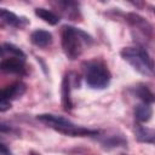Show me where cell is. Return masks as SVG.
<instances>
[{"instance_id":"6da1fadb","label":"cell","mask_w":155,"mask_h":155,"mask_svg":"<svg viewBox=\"0 0 155 155\" xmlns=\"http://www.w3.org/2000/svg\"><path fill=\"white\" fill-rule=\"evenodd\" d=\"M61 41H62V48L65 56L73 61L80 57V54L82 53L84 42L92 44L93 40L87 33H85L79 28H75L71 25H64L62 28Z\"/></svg>"},{"instance_id":"7a4b0ae2","label":"cell","mask_w":155,"mask_h":155,"mask_svg":"<svg viewBox=\"0 0 155 155\" xmlns=\"http://www.w3.org/2000/svg\"><path fill=\"white\" fill-rule=\"evenodd\" d=\"M36 119L39 121H41L42 124H45L46 126H48L50 128H52L62 134L70 136V137L97 136L99 133L97 130H90V128L75 125L70 120H68L63 116H59V115H54V114H40L36 116Z\"/></svg>"},{"instance_id":"3957f363","label":"cell","mask_w":155,"mask_h":155,"mask_svg":"<svg viewBox=\"0 0 155 155\" xmlns=\"http://www.w3.org/2000/svg\"><path fill=\"white\" fill-rule=\"evenodd\" d=\"M85 81L90 88L103 90L107 88L111 80V74L107 64L101 59H92L84 64Z\"/></svg>"},{"instance_id":"277c9868","label":"cell","mask_w":155,"mask_h":155,"mask_svg":"<svg viewBox=\"0 0 155 155\" xmlns=\"http://www.w3.org/2000/svg\"><path fill=\"white\" fill-rule=\"evenodd\" d=\"M120 54L139 74L149 76L154 73V62L145 48L139 46L125 47L121 50Z\"/></svg>"},{"instance_id":"5b68a950","label":"cell","mask_w":155,"mask_h":155,"mask_svg":"<svg viewBox=\"0 0 155 155\" xmlns=\"http://www.w3.org/2000/svg\"><path fill=\"white\" fill-rule=\"evenodd\" d=\"M126 19L131 24V27L133 29H137L144 38L150 39L153 36V27H151V24L145 18H143L142 16H139L137 13H127L126 15Z\"/></svg>"},{"instance_id":"8992f818","label":"cell","mask_w":155,"mask_h":155,"mask_svg":"<svg viewBox=\"0 0 155 155\" xmlns=\"http://www.w3.org/2000/svg\"><path fill=\"white\" fill-rule=\"evenodd\" d=\"M0 68L2 71H6V73L23 75L25 74V58H21L16 56L6 57L1 61Z\"/></svg>"},{"instance_id":"52a82bcc","label":"cell","mask_w":155,"mask_h":155,"mask_svg":"<svg viewBox=\"0 0 155 155\" xmlns=\"http://www.w3.org/2000/svg\"><path fill=\"white\" fill-rule=\"evenodd\" d=\"M24 92H25V85L23 82L18 81V82H13V84L4 87L0 92V97H1V101L11 102L12 99L21 97Z\"/></svg>"},{"instance_id":"ba28073f","label":"cell","mask_w":155,"mask_h":155,"mask_svg":"<svg viewBox=\"0 0 155 155\" xmlns=\"http://www.w3.org/2000/svg\"><path fill=\"white\" fill-rule=\"evenodd\" d=\"M98 140L104 149H113V148L127 145V139L122 133H110V134L101 136Z\"/></svg>"},{"instance_id":"9c48e42d","label":"cell","mask_w":155,"mask_h":155,"mask_svg":"<svg viewBox=\"0 0 155 155\" xmlns=\"http://www.w3.org/2000/svg\"><path fill=\"white\" fill-rule=\"evenodd\" d=\"M0 18H1V21L4 23H6L7 25L13 27V28H23L24 25H27L29 23V21L25 17L17 16V15H15L13 12H11V11H8L6 8H1Z\"/></svg>"},{"instance_id":"30bf717a","label":"cell","mask_w":155,"mask_h":155,"mask_svg":"<svg viewBox=\"0 0 155 155\" xmlns=\"http://www.w3.org/2000/svg\"><path fill=\"white\" fill-rule=\"evenodd\" d=\"M134 96L139 98L143 103L151 104L155 102V92L151 91V88L145 84H138L132 88Z\"/></svg>"},{"instance_id":"8fae6325","label":"cell","mask_w":155,"mask_h":155,"mask_svg":"<svg viewBox=\"0 0 155 155\" xmlns=\"http://www.w3.org/2000/svg\"><path fill=\"white\" fill-rule=\"evenodd\" d=\"M30 41L38 47H46L52 42V34L44 29H36L30 34Z\"/></svg>"},{"instance_id":"7c38bea8","label":"cell","mask_w":155,"mask_h":155,"mask_svg":"<svg viewBox=\"0 0 155 155\" xmlns=\"http://www.w3.org/2000/svg\"><path fill=\"white\" fill-rule=\"evenodd\" d=\"M134 136H136V139L138 142L149 143V144L155 145V130H153V128L138 125L134 128Z\"/></svg>"},{"instance_id":"4fadbf2b","label":"cell","mask_w":155,"mask_h":155,"mask_svg":"<svg viewBox=\"0 0 155 155\" xmlns=\"http://www.w3.org/2000/svg\"><path fill=\"white\" fill-rule=\"evenodd\" d=\"M133 114H134V117L138 122H148L151 119L153 109H151L150 104H147V103L142 102V103H139L134 107Z\"/></svg>"},{"instance_id":"5bb4252c","label":"cell","mask_w":155,"mask_h":155,"mask_svg":"<svg viewBox=\"0 0 155 155\" xmlns=\"http://www.w3.org/2000/svg\"><path fill=\"white\" fill-rule=\"evenodd\" d=\"M62 105L64 110H70L73 108V103L70 98V78L68 74L63 78V82H62Z\"/></svg>"},{"instance_id":"9a60e30c","label":"cell","mask_w":155,"mask_h":155,"mask_svg":"<svg viewBox=\"0 0 155 155\" xmlns=\"http://www.w3.org/2000/svg\"><path fill=\"white\" fill-rule=\"evenodd\" d=\"M35 15L41 18L44 22L48 23L50 25H56L58 22H59V17L53 13L52 11L47 10V8H44V7H36L35 8Z\"/></svg>"},{"instance_id":"2e32d148","label":"cell","mask_w":155,"mask_h":155,"mask_svg":"<svg viewBox=\"0 0 155 155\" xmlns=\"http://www.w3.org/2000/svg\"><path fill=\"white\" fill-rule=\"evenodd\" d=\"M6 52H8L11 56H16V57L25 58V53H24L21 48H18L17 46H15L13 44H8V42L2 44V47H1V54H5Z\"/></svg>"},{"instance_id":"e0dca14e","label":"cell","mask_w":155,"mask_h":155,"mask_svg":"<svg viewBox=\"0 0 155 155\" xmlns=\"http://www.w3.org/2000/svg\"><path fill=\"white\" fill-rule=\"evenodd\" d=\"M11 108V102H7V101H0V111L4 113L6 111L7 109Z\"/></svg>"},{"instance_id":"ac0fdd59","label":"cell","mask_w":155,"mask_h":155,"mask_svg":"<svg viewBox=\"0 0 155 155\" xmlns=\"http://www.w3.org/2000/svg\"><path fill=\"white\" fill-rule=\"evenodd\" d=\"M0 151H1V155H12V153H11V150L7 148V145L5 144V143H1L0 144Z\"/></svg>"},{"instance_id":"d6986e66","label":"cell","mask_w":155,"mask_h":155,"mask_svg":"<svg viewBox=\"0 0 155 155\" xmlns=\"http://www.w3.org/2000/svg\"><path fill=\"white\" fill-rule=\"evenodd\" d=\"M29 155H38V154H34V153H30Z\"/></svg>"},{"instance_id":"ffe728a7","label":"cell","mask_w":155,"mask_h":155,"mask_svg":"<svg viewBox=\"0 0 155 155\" xmlns=\"http://www.w3.org/2000/svg\"><path fill=\"white\" fill-rule=\"evenodd\" d=\"M154 13H155V7H154Z\"/></svg>"}]
</instances>
